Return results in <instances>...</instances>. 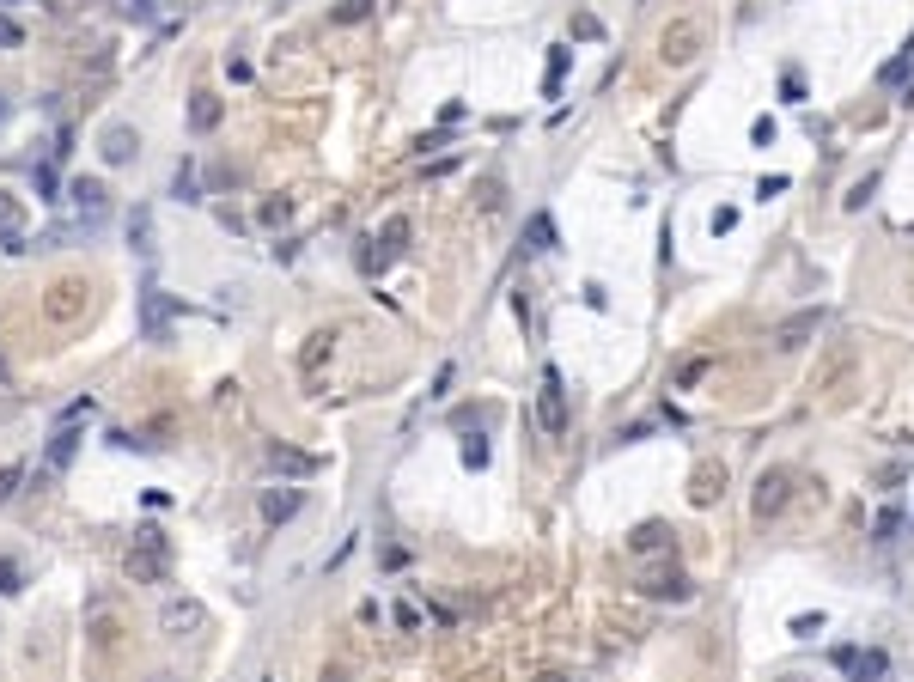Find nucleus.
I'll return each instance as SVG.
<instances>
[{
  "label": "nucleus",
  "instance_id": "nucleus-18",
  "mask_svg": "<svg viewBox=\"0 0 914 682\" xmlns=\"http://www.w3.org/2000/svg\"><path fill=\"white\" fill-rule=\"evenodd\" d=\"M159 621H165V634H183V628H202L207 610H202V603H165V615H159Z\"/></svg>",
  "mask_w": 914,
  "mask_h": 682
},
{
  "label": "nucleus",
  "instance_id": "nucleus-20",
  "mask_svg": "<svg viewBox=\"0 0 914 682\" xmlns=\"http://www.w3.org/2000/svg\"><path fill=\"white\" fill-rule=\"evenodd\" d=\"M524 238H531V250H555V220H549V213H531Z\"/></svg>",
  "mask_w": 914,
  "mask_h": 682
},
{
  "label": "nucleus",
  "instance_id": "nucleus-7",
  "mask_svg": "<svg viewBox=\"0 0 914 682\" xmlns=\"http://www.w3.org/2000/svg\"><path fill=\"white\" fill-rule=\"evenodd\" d=\"M86 293H92V287H86L80 274H62V280L49 287V305H43V311H49V323H73V317L86 311Z\"/></svg>",
  "mask_w": 914,
  "mask_h": 682
},
{
  "label": "nucleus",
  "instance_id": "nucleus-26",
  "mask_svg": "<svg viewBox=\"0 0 914 682\" xmlns=\"http://www.w3.org/2000/svg\"><path fill=\"white\" fill-rule=\"evenodd\" d=\"M464 463H470V470H488V439H482V433L464 439Z\"/></svg>",
  "mask_w": 914,
  "mask_h": 682
},
{
  "label": "nucleus",
  "instance_id": "nucleus-16",
  "mask_svg": "<svg viewBox=\"0 0 914 682\" xmlns=\"http://www.w3.org/2000/svg\"><path fill=\"white\" fill-rule=\"evenodd\" d=\"M73 451H80V427H73V420H62V433L49 439V457H43V463H49V470H68Z\"/></svg>",
  "mask_w": 914,
  "mask_h": 682
},
{
  "label": "nucleus",
  "instance_id": "nucleus-14",
  "mask_svg": "<svg viewBox=\"0 0 914 682\" xmlns=\"http://www.w3.org/2000/svg\"><path fill=\"white\" fill-rule=\"evenodd\" d=\"M719 494H725V470L701 463V470H695V481H689V500H695V506H713Z\"/></svg>",
  "mask_w": 914,
  "mask_h": 682
},
{
  "label": "nucleus",
  "instance_id": "nucleus-38",
  "mask_svg": "<svg viewBox=\"0 0 914 682\" xmlns=\"http://www.w3.org/2000/svg\"><path fill=\"white\" fill-rule=\"evenodd\" d=\"M574 37H604V25H598L591 12H579V19H574Z\"/></svg>",
  "mask_w": 914,
  "mask_h": 682
},
{
  "label": "nucleus",
  "instance_id": "nucleus-24",
  "mask_svg": "<svg viewBox=\"0 0 914 682\" xmlns=\"http://www.w3.org/2000/svg\"><path fill=\"white\" fill-rule=\"evenodd\" d=\"M909 62H914V37H909V49H902L896 62H884V73H878V79H884V86H896V79L909 73Z\"/></svg>",
  "mask_w": 914,
  "mask_h": 682
},
{
  "label": "nucleus",
  "instance_id": "nucleus-32",
  "mask_svg": "<svg viewBox=\"0 0 914 682\" xmlns=\"http://www.w3.org/2000/svg\"><path fill=\"white\" fill-rule=\"evenodd\" d=\"M792 634H799V640H817V634H823V615H792Z\"/></svg>",
  "mask_w": 914,
  "mask_h": 682
},
{
  "label": "nucleus",
  "instance_id": "nucleus-9",
  "mask_svg": "<svg viewBox=\"0 0 914 682\" xmlns=\"http://www.w3.org/2000/svg\"><path fill=\"white\" fill-rule=\"evenodd\" d=\"M817 329H823V305H817V311H799V317H786V323L775 329V347H780V353H799V347H805Z\"/></svg>",
  "mask_w": 914,
  "mask_h": 682
},
{
  "label": "nucleus",
  "instance_id": "nucleus-22",
  "mask_svg": "<svg viewBox=\"0 0 914 682\" xmlns=\"http://www.w3.org/2000/svg\"><path fill=\"white\" fill-rule=\"evenodd\" d=\"M708 366H713L708 353H689V360L677 366V390H689V384H701V372H708Z\"/></svg>",
  "mask_w": 914,
  "mask_h": 682
},
{
  "label": "nucleus",
  "instance_id": "nucleus-30",
  "mask_svg": "<svg viewBox=\"0 0 914 682\" xmlns=\"http://www.w3.org/2000/svg\"><path fill=\"white\" fill-rule=\"evenodd\" d=\"M147 232H153V220H147V207H135V220H129V238H135V250H147Z\"/></svg>",
  "mask_w": 914,
  "mask_h": 682
},
{
  "label": "nucleus",
  "instance_id": "nucleus-29",
  "mask_svg": "<svg viewBox=\"0 0 914 682\" xmlns=\"http://www.w3.org/2000/svg\"><path fill=\"white\" fill-rule=\"evenodd\" d=\"M287 213H293L287 195H281V202H263V226H287Z\"/></svg>",
  "mask_w": 914,
  "mask_h": 682
},
{
  "label": "nucleus",
  "instance_id": "nucleus-19",
  "mask_svg": "<svg viewBox=\"0 0 914 682\" xmlns=\"http://www.w3.org/2000/svg\"><path fill=\"white\" fill-rule=\"evenodd\" d=\"M330 347H336V336H330V329H317V336L305 341V372H323V360H330Z\"/></svg>",
  "mask_w": 914,
  "mask_h": 682
},
{
  "label": "nucleus",
  "instance_id": "nucleus-17",
  "mask_svg": "<svg viewBox=\"0 0 914 682\" xmlns=\"http://www.w3.org/2000/svg\"><path fill=\"white\" fill-rule=\"evenodd\" d=\"M269 463L281 470V476H311V470H317V457H305V451H293V445H269Z\"/></svg>",
  "mask_w": 914,
  "mask_h": 682
},
{
  "label": "nucleus",
  "instance_id": "nucleus-28",
  "mask_svg": "<svg viewBox=\"0 0 914 682\" xmlns=\"http://www.w3.org/2000/svg\"><path fill=\"white\" fill-rule=\"evenodd\" d=\"M25 585V573H19V561H0V597H13Z\"/></svg>",
  "mask_w": 914,
  "mask_h": 682
},
{
  "label": "nucleus",
  "instance_id": "nucleus-1",
  "mask_svg": "<svg viewBox=\"0 0 914 682\" xmlns=\"http://www.w3.org/2000/svg\"><path fill=\"white\" fill-rule=\"evenodd\" d=\"M165 573H171V543H165V530H159V524H140V530H135V548H129V579L159 585Z\"/></svg>",
  "mask_w": 914,
  "mask_h": 682
},
{
  "label": "nucleus",
  "instance_id": "nucleus-15",
  "mask_svg": "<svg viewBox=\"0 0 914 682\" xmlns=\"http://www.w3.org/2000/svg\"><path fill=\"white\" fill-rule=\"evenodd\" d=\"M671 536H677V530L652 518V524H641V530L628 536V554H658V548H671Z\"/></svg>",
  "mask_w": 914,
  "mask_h": 682
},
{
  "label": "nucleus",
  "instance_id": "nucleus-25",
  "mask_svg": "<svg viewBox=\"0 0 914 682\" xmlns=\"http://www.w3.org/2000/svg\"><path fill=\"white\" fill-rule=\"evenodd\" d=\"M19 220H25V207L13 202L6 189H0V232H19Z\"/></svg>",
  "mask_w": 914,
  "mask_h": 682
},
{
  "label": "nucleus",
  "instance_id": "nucleus-42",
  "mask_svg": "<svg viewBox=\"0 0 914 682\" xmlns=\"http://www.w3.org/2000/svg\"><path fill=\"white\" fill-rule=\"evenodd\" d=\"M780 682H811V677H799V670H792V677H780Z\"/></svg>",
  "mask_w": 914,
  "mask_h": 682
},
{
  "label": "nucleus",
  "instance_id": "nucleus-6",
  "mask_svg": "<svg viewBox=\"0 0 914 682\" xmlns=\"http://www.w3.org/2000/svg\"><path fill=\"white\" fill-rule=\"evenodd\" d=\"M68 202H73V213H80V226L92 232L104 213H110V189H104L98 177H80V183H68Z\"/></svg>",
  "mask_w": 914,
  "mask_h": 682
},
{
  "label": "nucleus",
  "instance_id": "nucleus-11",
  "mask_svg": "<svg viewBox=\"0 0 914 682\" xmlns=\"http://www.w3.org/2000/svg\"><path fill=\"white\" fill-rule=\"evenodd\" d=\"M408 238H415V226H408L403 213H397V220H384V238H378L384 250H378V256H366V269H384L390 256H403V250H408Z\"/></svg>",
  "mask_w": 914,
  "mask_h": 682
},
{
  "label": "nucleus",
  "instance_id": "nucleus-31",
  "mask_svg": "<svg viewBox=\"0 0 914 682\" xmlns=\"http://www.w3.org/2000/svg\"><path fill=\"white\" fill-rule=\"evenodd\" d=\"M750 140H756V146H775V116H756V122H750Z\"/></svg>",
  "mask_w": 914,
  "mask_h": 682
},
{
  "label": "nucleus",
  "instance_id": "nucleus-2",
  "mask_svg": "<svg viewBox=\"0 0 914 682\" xmlns=\"http://www.w3.org/2000/svg\"><path fill=\"white\" fill-rule=\"evenodd\" d=\"M701 55V25L695 19H671L665 31H658V62L665 68H689Z\"/></svg>",
  "mask_w": 914,
  "mask_h": 682
},
{
  "label": "nucleus",
  "instance_id": "nucleus-37",
  "mask_svg": "<svg viewBox=\"0 0 914 682\" xmlns=\"http://www.w3.org/2000/svg\"><path fill=\"white\" fill-rule=\"evenodd\" d=\"M561 73H567V49H555V55H549V92L561 86Z\"/></svg>",
  "mask_w": 914,
  "mask_h": 682
},
{
  "label": "nucleus",
  "instance_id": "nucleus-13",
  "mask_svg": "<svg viewBox=\"0 0 914 682\" xmlns=\"http://www.w3.org/2000/svg\"><path fill=\"white\" fill-rule=\"evenodd\" d=\"M220 116H226V104L214 98V92H196V98H189V129H196V135L220 129Z\"/></svg>",
  "mask_w": 914,
  "mask_h": 682
},
{
  "label": "nucleus",
  "instance_id": "nucleus-36",
  "mask_svg": "<svg viewBox=\"0 0 914 682\" xmlns=\"http://www.w3.org/2000/svg\"><path fill=\"white\" fill-rule=\"evenodd\" d=\"M853 670H859V682H866V677H884V652H866Z\"/></svg>",
  "mask_w": 914,
  "mask_h": 682
},
{
  "label": "nucleus",
  "instance_id": "nucleus-23",
  "mask_svg": "<svg viewBox=\"0 0 914 682\" xmlns=\"http://www.w3.org/2000/svg\"><path fill=\"white\" fill-rule=\"evenodd\" d=\"M171 195H177V202H202V195H196V170H189V159L177 165V177H171Z\"/></svg>",
  "mask_w": 914,
  "mask_h": 682
},
{
  "label": "nucleus",
  "instance_id": "nucleus-4",
  "mask_svg": "<svg viewBox=\"0 0 914 682\" xmlns=\"http://www.w3.org/2000/svg\"><path fill=\"white\" fill-rule=\"evenodd\" d=\"M537 420H542V433H567V384H561V372H542V390H537Z\"/></svg>",
  "mask_w": 914,
  "mask_h": 682
},
{
  "label": "nucleus",
  "instance_id": "nucleus-39",
  "mask_svg": "<svg viewBox=\"0 0 914 682\" xmlns=\"http://www.w3.org/2000/svg\"><path fill=\"white\" fill-rule=\"evenodd\" d=\"M397 628H408V634H415V628H421V610H415V603H397Z\"/></svg>",
  "mask_w": 914,
  "mask_h": 682
},
{
  "label": "nucleus",
  "instance_id": "nucleus-43",
  "mask_svg": "<svg viewBox=\"0 0 914 682\" xmlns=\"http://www.w3.org/2000/svg\"><path fill=\"white\" fill-rule=\"evenodd\" d=\"M0 122H6V98H0Z\"/></svg>",
  "mask_w": 914,
  "mask_h": 682
},
{
  "label": "nucleus",
  "instance_id": "nucleus-21",
  "mask_svg": "<svg viewBox=\"0 0 914 682\" xmlns=\"http://www.w3.org/2000/svg\"><path fill=\"white\" fill-rule=\"evenodd\" d=\"M373 6H378V0H341L330 19H336V25H360V19H373Z\"/></svg>",
  "mask_w": 914,
  "mask_h": 682
},
{
  "label": "nucleus",
  "instance_id": "nucleus-8",
  "mask_svg": "<svg viewBox=\"0 0 914 682\" xmlns=\"http://www.w3.org/2000/svg\"><path fill=\"white\" fill-rule=\"evenodd\" d=\"M171 317H177V299H171V293H159V287H140V336L159 341L171 329Z\"/></svg>",
  "mask_w": 914,
  "mask_h": 682
},
{
  "label": "nucleus",
  "instance_id": "nucleus-12",
  "mask_svg": "<svg viewBox=\"0 0 914 682\" xmlns=\"http://www.w3.org/2000/svg\"><path fill=\"white\" fill-rule=\"evenodd\" d=\"M299 506H305L299 487H269V494H263V518H269V524H287Z\"/></svg>",
  "mask_w": 914,
  "mask_h": 682
},
{
  "label": "nucleus",
  "instance_id": "nucleus-5",
  "mask_svg": "<svg viewBox=\"0 0 914 682\" xmlns=\"http://www.w3.org/2000/svg\"><path fill=\"white\" fill-rule=\"evenodd\" d=\"M786 500H792V476H786V470H762V476H756V494H750V512H756V518H780Z\"/></svg>",
  "mask_w": 914,
  "mask_h": 682
},
{
  "label": "nucleus",
  "instance_id": "nucleus-10",
  "mask_svg": "<svg viewBox=\"0 0 914 682\" xmlns=\"http://www.w3.org/2000/svg\"><path fill=\"white\" fill-rule=\"evenodd\" d=\"M135 146H140V140H135V129H129V122H110V129H104V140H98L104 165H129V159H135Z\"/></svg>",
  "mask_w": 914,
  "mask_h": 682
},
{
  "label": "nucleus",
  "instance_id": "nucleus-27",
  "mask_svg": "<svg viewBox=\"0 0 914 682\" xmlns=\"http://www.w3.org/2000/svg\"><path fill=\"white\" fill-rule=\"evenodd\" d=\"M37 202H62L55 195V165H37Z\"/></svg>",
  "mask_w": 914,
  "mask_h": 682
},
{
  "label": "nucleus",
  "instance_id": "nucleus-44",
  "mask_svg": "<svg viewBox=\"0 0 914 682\" xmlns=\"http://www.w3.org/2000/svg\"><path fill=\"white\" fill-rule=\"evenodd\" d=\"M0 378H6V366H0Z\"/></svg>",
  "mask_w": 914,
  "mask_h": 682
},
{
  "label": "nucleus",
  "instance_id": "nucleus-34",
  "mask_svg": "<svg viewBox=\"0 0 914 682\" xmlns=\"http://www.w3.org/2000/svg\"><path fill=\"white\" fill-rule=\"evenodd\" d=\"M872 189H878V177H866V183H853V189H847V207H866V202H872Z\"/></svg>",
  "mask_w": 914,
  "mask_h": 682
},
{
  "label": "nucleus",
  "instance_id": "nucleus-35",
  "mask_svg": "<svg viewBox=\"0 0 914 682\" xmlns=\"http://www.w3.org/2000/svg\"><path fill=\"white\" fill-rule=\"evenodd\" d=\"M19 476H25L19 463H6V470H0V500H13V494H19Z\"/></svg>",
  "mask_w": 914,
  "mask_h": 682
},
{
  "label": "nucleus",
  "instance_id": "nucleus-33",
  "mask_svg": "<svg viewBox=\"0 0 914 682\" xmlns=\"http://www.w3.org/2000/svg\"><path fill=\"white\" fill-rule=\"evenodd\" d=\"M19 43H25V31H19V19H6V12H0V49H19Z\"/></svg>",
  "mask_w": 914,
  "mask_h": 682
},
{
  "label": "nucleus",
  "instance_id": "nucleus-41",
  "mask_svg": "<svg viewBox=\"0 0 914 682\" xmlns=\"http://www.w3.org/2000/svg\"><path fill=\"white\" fill-rule=\"evenodd\" d=\"M537 682H579V677H567V670H542Z\"/></svg>",
  "mask_w": 914,
  "mask_h": 682
},
{
  "label": "nucleus",
  "instance_id": "nucleus-3",
  "mask_svg": "<svg viewBox=\"0 0 914 682\" xmlns=\"http://www.w3.org/2000/svg\"><path fill=\"white\" fill-rule=\"evenodd\" d=\"M634 591H641L646 603H689V597H695V579H689L683 567H658V573H646Z\"/></svg>",
  "mask_w": 914,
  "mask_h": 682
},
{
  "label": "nucleus",
  "instance_id": "nucleus-40",
  "mask_svg": "<svg viewBox=\"0 0 914 682\" xmlns=\"http://www.w3.org/2000/svg\"><path fill=\"white\" fill-rule=\"evenodd\" d=\"M780 92H786V104H805V86H799V73H786V79H780Z\"/></svg>",
  "mask_w": 914,
  "mask_h": 682
}]
</instances>
